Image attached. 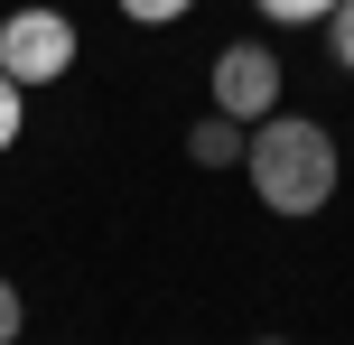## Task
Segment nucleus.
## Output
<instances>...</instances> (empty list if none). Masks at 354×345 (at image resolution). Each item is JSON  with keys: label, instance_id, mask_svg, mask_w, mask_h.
Instances as JSON below:
<instances>
[{"label": "nucleus", "instance_id": "2", "mask_svg": "<svg viewBox=\"0 0 354 345\" xmlns=\"http://www.w3.org/2000/svg\"><path fill=\"white\" fill-rule=\"evenodd\" d=\"M66 66H75V19L66 10H10V19H0V75L56 84Z\"/></svg>", "mask_w": 354, "mask_h": 345}, {"label": "nucleus", "instance_id": "3", "mask_svg": "<svg viewBox=\"0 0 354 345\" xmlns=\"http://www.w3.org/2000/svg\"><path fill=\"white\" fill-rule=\"evenodd\" d=\"M214 112H233V122H270V112H280V56L252 47V37H233V47L214 56Z\"/></svg>", "mask_w": 354, "mask_h": 345}, {"label": "nucleus", "instance_id": "6", "mask_svg": "<svg viewBox=\"0 0 354 345\" xmlns=\"http://www.w3.org/2000/svg\"><path fill=\"white\" fill-rule=\"evenodd\" d=\"M187 10H196V0H122L131 28H168V19H187Z\"/></svg>", "mask_w": 354, "mask_h": 345}, {"label": "nucleus", "instance_id": "8", "mask_svg": "<svg viewBox=\"0 0 354 345\" xmlns=\"http://www.w3.org/2000/svg\"><path fill=\"white\" fill-rule=\"evenodd\" d=\"M336 0H261V19H280V28H308V19H326Z\"/></svg>", "mask_w": 354, "mask_h": 345}, {"label": "nucleus", "instance_id": "7", "mask_svg": "<svg viewBox=\"0 0 354 345\" xmlns=\"http://www.w3.org/2000/svg\"><path fill=\"white\" fill-rule=\"evenodd\" d=\"M19 93H28V84H19V75H0V149L19 140V122H28V103H19Z\"/></svg>", "mask_w": 354, "mask_h": 345}, {"label": "nucleus", "instance_id": "1", "mask_svg": "<svg viewBox=\"0 0 354 345\" xmlns=\"http://www.w3.org/2000/svg\"><path fill=\"white\" fill-rule=\"evenodd\" d=\"M243 178H252V196L270 215H317L336 196V140L317 122H299V112H270V122H252Z\"/></svg>", "mask_w": 354, "mask_h": 345}, {"label": "nucleus", "instance_id": "9", "mask_svg": "<svg viewBox=\"0 0 354 345\" xmlns=\"http://www.w3.org/2000/svg\"><path fill=\"white\" fill-rule=\"evenodd\" d=\"M0 345H19V290L0 280Z\"/></svg>", "mask_w": 354, "mask_h": 345}, {"label": "nucleus", "instance_id": "4", "mask_svg": "<svg viewBox=\"0 0 354 345\" xmlns=\"http://www.w3.org/2000/svg\"><path fill=\"white\" fill-rule=\"evenodd\" d=\"M243 149H252V122H233V112H205V122L187 131V159L196 168H243Z\"/></svg>", "mask_w": 354, "mask_h": 345}, {"label": "nucleus", "instance_id": "5", "mask_svg": "<svg viewBox=\"0 0 354 345\" xmlns=\"http://www.w3.org/2000/svg\"><path fill=\"white\" fill-rule=\"evenodd\" d=\"M326 56L354 75V0H336V10H326Z\"/></svg>", "mask_w": 354, "mask_h": 345}, {"label": "nucleus", "instance_id": "10", "mask_svg": "<svg viewBox=\"0 0 354 345\" xmlns=\"http://www.w3.org/2000/svg\"><path fill=\"white\" fill-rule=\"evenodd\" d=\"M261 345H280V336H261Z\"/></svg>", "mask_w": 354, "mask_h": 345}]
</instances>
